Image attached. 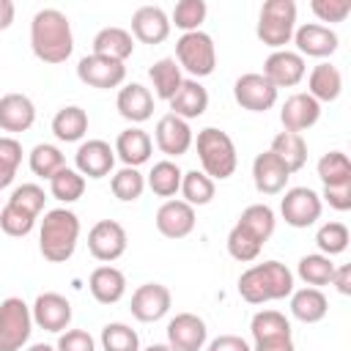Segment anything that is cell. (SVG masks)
Returning <instances> with one entry per match:
<instances>
[{
  "label": "cell",
  "mask_w": 351,
  "mask_h": 351,
  "mask_svg": "<svg viewBox=\"0 0 351 351\" xmlns=\"http://www.w3.org/2000/svg\"><path fill=\"white\" fill-rule=\"evenodd\" d=\"M30 47L33 55L44 63H66L74 49L71 22L58 8H41L33 14L30 22Z\"/></svg>",
  "instance_id": "1"
},
{
  "label": "cell",
  "mask_w": 351,
  "mask_h": 351,
  "mask_svg": "<svg viewBox=\"0 0 351 351\" xmlns=\"http://www.w3.org/2000/svg\"><path fill=\"white\" fill-rule=\"evenodd\" d=\"M291 293H293V271L280 261L255 263L239 277V296L250 304L280 302Z\"/></svg>",
  "instance_id": "2"
},
{
  "label": "cell",
  "mask_w": 351,
  "mask_h": 351,
  "mask_svg": "<svg viewBox=\"0 0 351 351\" xmlns=\"http://www.w3.org/2000/svg\"><path fill=\"white\" fill-rule=\"evenodd\" d=\"M80 241V219L69 208H52L41 219L38 250L49 263H66Z\"/></svg>",
  "instance_id": "3"
},
{
  "label": "cell",
  "mask_w": 351,
  "mask_h": 351,
  "mask_svg": "<svg viewBox=\"0 0 351 351\" xmlns=\"http://www.w3.org/2000/svg\"><path fill=\"white\" fill-rule=\"evenodd\" d=\"M195 145H197L200 167L211 181H225L236 173L239 156H236V145L228 132H222L217 126H206L197 132Z\"/></svg>",
  "instance_id": "4"
},
{
  "label": "cell",
  "mask_w": 351,
  "mask_h": 351,
  "mask_svg": "<svg viewBox=\"0 0 351 351\" xmlns=\"http://www.w3.org/2000/svg\"><path fill=\"white\" fill-rule=\"evenodd\" d=\"M296 30V3L293 0H266L258 14V38L271 49H285Z\"/></svg>",
  "instance_id": "5"
},
{
  "label": "cell",
  "mask_w": 351,
  "mask_h": 351,
  "mask_svg": "<svg viewBox=\"0 0 351 351\" xmlns=\"http://www.w3.org/2000/svg\"><path fill=\"white\" fill-rule=\"evenodd\" d=\"M176 63L192 74V80H200V77H208L217 66V47H214V38L203 30H192V33H184L178 41H176Z\"/></svg>",
  "instance_id": "6"
},
{
  "label": "cell",
  "mask_w": 351,
  "mask_h": 351,
  "mask_svg": "<svg viewBox=\"0 0 351 351\" xmlns=\"http://www.w3.org/2000/svg\"><path fill=\"white\" fill-rule=\"evenodd\" d=\"M33 332V315L30 304L19 296H8L0 302V351H22V346L30 340Z\"/></svg>",
  "instance_id": "7"
},
{
  "label": "cell",
  "mask_w": 351,
  "mask_h": 351,
  "mask_svg": "<svg viewBox=\"0 0 351 351\" xmlns=\"http://www.w3.org/2000/svg\"><path fill=\"white\" fill-rule=\"evenodd\" d=\"M324 200L310 186H293L285 189V197L280 200V214L291 228H310L321 217Z\"/></svg>",
  "instance_id": "8"
},
{
  "label": "cell",
  "mask_w": 351,
  "mask_h": 351,
  "mask_svg": "<svg viewBox=\"0 0 351 351\" xmlns=\"http://www.w3.org/2000/svg\"><path fill=\"white\" fill-rule=\"evenodd\" d=\"M233 99L250 112H266L277 104V88L258 71H247L233 82Z\"/></svg>",
  "instance_id": "9"
},
{
  "label": "cell",
  "mask_w": 351,
  "mask_h": 351,
  "mask_svg": "<svg viewBox=\"0 0 351 351\" xmlns=\"http://www.w3.org/2000/svg\"><path fill=\"white\" fill-rule=\"evenodd\" d=\"M126 244H129L126 230H123V225L115 222V219H99V222L88 230V250H90V255H93L96 261H101V263L118 261V258L126 252Z\"/></svg>",
  "instance_id": "10"
},
{
  "label": "cell",
  "mask_w": 351,
  "mask_h": 351,
  "mask_svg": "<svg viewBox=\"0 0 351 351\" xmlns=\"http://www.w3.org/2000/svg\"><path fill=\"white\" fill-rule=\"evenodd\" d=\"M77 77L90 85V88H101V90H110V88H118L123 85L126 80V66L121 60H110V58H101V55H85L80 63H77Z\"/></svg>",
  "instance_id": "11"
},
{
  "label": "cell",
  "mask_w": 351,
  "mask_h": 351,
  "mask_svg": "<svg viewBox=\"0 0 351 351\" xmlns=\"http://www.w3.org/2000/svg\"><path fill=\"white\" fill-rule=\"evenodd\" d=\"M30 315H33V324L47 329V332H66L69 324H71V302L55 291H47V293H38L33 307H30Z\"/></svg>",
  "instance_id": "12"
},
{
  "label": "cell",
  "mask_w": 351,
  "mask_h": 351,
  "mask_svg": "<svg viewBox=\"0 0 351 351\" xmlns=\"http://www.w3.org/2000/svg\"><path fill=\"white\" fill-rule=\"evenodd\" d=\"M307 74V66H304V58L299 52H291V49H274L266 63H263V77L280 90V88H293L304 80Z\"/></svg>",
  "instance_id": "13"
},
{
  "label": "cell",
  "mask_w": 351,
  "mask_h": 351,
  "mask_svg": "<svg viewBox=\"0 0 351 351\" xmlns=\"http://www.w3.org/2000/svg\"><path fill=\"white\" fill-rule=\"evenodd\" d=\"M170 302H173V296H170L167 285H162V282H145V285H140V288L132 293L129 310H132V315H134L137 321L154 324V321H159V318L167 315Z\"/></svg>",
  "instance_id": "14"
},
{
  "label": "cell",
  "mask_w": 351,
  "mask_h": 351,
  "mask_svg": "<svg viewBox=\"0 0 351 351\" xmlns=\"http://www.w3.org/2000/svg\"><path fill=\"white\" fill-rule=\"evenodd\" d=\"M206 321L195 313H178L167 324V346L176 351H200L206 346Z\"/></svg>",
  "instance_id": "15"
},
{
  "label": "cell",
  "mask_w": 351,
  "mask_h": 351,
  "mask_svg": "<svg viewBox=\"0 0 351 351\" xmlns=\"http://www.w3.org/2000/svg\"><path fill=\"white\" fill-rule=\"evenodd\" d=\"M74 170L85 178H104L112 173L115 165V148H110V143L104 140H85L77 154H74Z\"/></svg>",
  "instance_id": "16"
},
{
  "label": "cell",
  "mask_w": 351,
  "mask_h": 351,
  "mask_svg": "<svg viewBox=\"0 0 351 351\" xmlns=\"http://www.w3.org/2000/svg\"><path fill=\"white\" fill-rule=\"evenodd\" d=\"M154 140H156V148L167 156H181L189 151L192 145V129H189V121L167 112L156 121V129H154Z\"/></svg>",
  "instance_id": "17"
},
{
  "label": "cell",
  "mask_w": 351,
  "mask_h": 351,
  "mask_svg": "<svg viewBox=\"0 0 351 351\" xmlns=\"http://www.w3.org/2000/svg\"><path fill=\"white\" fill-rule=\"evenodd\" d=\"M293 44H296L302 58L304 55L307 58H329L337 49V33L329 25L307 22V25L293 30Z\"/></svg>",
  "instance_id": "18"
},
{
  "label": "cell",
  "mask_w": 351,
  "mask_h": 351,
  "mask_svg": "<svg viewBox=\"0 0 351 351\" xmlns=\"http://www.w3.org/2000/svg\"><path fill=\"white\" fill-rule=\"evenodd\" d=\"M318 118H321V104L310 93H293V96H288L285 104H282V110H280L282 132L302 134L304 129L315 126Z\"/></svg>",
  "instance_id": "19"
},
{
  "label": "cell",
  "mask_w": 351,
  "mask_h": 351,
  "mask_svg": "<svg viewBox=\"0 0 351 351\" xmlns=\"http://www.w3.org/2000/svg\"><path fill=\"white\" fill-rule=\"evenodd\" d=\"M154 222L165 239H184L195 230V208L184 200H165Z\"/></svg>",
  "instance_id": "20"
},
{
  "label": "cell",
  "mask_w": 351,
  "mask_h": 351,
  "mask_svg": "<svg viewBox=\"0 0 351 351\" xmlns=\"http://www.w3.org/2000/svg\"><path fill=\"white\" fill-rule=\"evenodd\" d=\"M170 36V16L159 5H140L132 14V38L143 44H162Z\"/></svg>",
  "instance_id": "21"
},
{
  "label": "cell",
  "mask_w": 351,
  "mask_h": 351,
  "mask_svg": "<svg viewBox=\"0 0 351 351\" xmlns=\"http://www.w3.org/2000/svg\"><path fill=\"white\" fill-rule=\"evenodd\" d=\"M291 173L288 167L271 154V151H263L255 156L252 162V181H255V189L261 195H280L288 184Z\"/></svg>",
  "instance_id": "22"
},
{
  "label": "cell",
  "mask_w": 351,
  "mask_h": 351,
  "mask_svg": "<svg viewBox=\"0 0 351 351\" xmlns=\"http://www.w3.org/2000/svg\"><path fill=\"white\" fill-rule=\"evenodd\" d=\"M36 123V104L25 93H5L0 99V129L19 134Z\"/></svg>",
  "instance_id": "23"
},
{
  "label": "cell",
  "mask_w": 351,
  "mask_h": 351,
  "mask_svg": "<svg viewBox=\"0 0 351 351\" xmlns=\"http://www.w3.org/2000/svg\"><path fill=\"white\" fill-rule=\"evenodd\" d=\"M115 107L121 118H126L129 123H143L154 115V93L140 82H129L118 90Z\"/></svg>",
  "instance_id": "24"
},
{
  "label": "cell",
  "mask_w": 351,
  "mask_h": 351,
  "mask_svg": "<svg viewBox=\"0 0 351 351\" xmlns=\"http://www.w3.org/2000/svg\"><path fill=\"white\" fill-rule=\"evenodd\" d=\"M88 288H90V296L99 302V304H115L123 299L126 293V277L121 269L104 263V266H96L88 277Z\"/></svg>",
  "instance_id": "25"
},
{
  "label": "cell",
  "mask_w": 351,
  "mask_h": 351,
  "mask_svg": "<svg viewBox=\"0 0 351 351\" xmlns=\"http://www.w3.org/2000/svg\"><path fill=\"white\" fill-rule=\"evenodd\" d=\"M154 151V140L148 137V132H143L140 126H129L115 137V156L126 165V167H140L151 159Z\"/></svg>",
  "instance_id": "26"
},
{
  "label": "cell",
  "mask_w": 351,
  "mask_h": 351,
  "mask_svg": "<svg viewBox=\"0 0 351 351\" xmlns=\"http://www.w3.org/2000/svg\"><path fill=\"white\" fill-rule=\"evenodd\" d=\"M167 104H170L173 115H178L184 121H192V118H200L208 110V90L197 80H184L181 88L176 90V96Z\"/></svg>",
  "instance_id": "27"
},
{
  "label": "cell",
  "mask_w": 351,
  "mask_h": 351,
  "mask_svg": "<svg viewBox=\"0 0 351 351\" xmlns=\"http://www.w3.org/2000/svg\"><path fill=\"white\" fill-rule=\"evenodd\" d=\"M329 313V302L321 288H299L291 293V315L302 324H318Z\"/></svg>",
  "instance_id": "28"
},
{
  "label": "cell",
  "mask_w": 351,
  "mask_h": 351,
  "mask_svg": "<svg viewBox=\"0 0 351 351\" xmlns=\"http://www.w3.org/2000/svg\"><path fill=\"white\" fill-rule=\"evenodd\" d=\"M134 52V38L123 27H101L93 36V55L110 58V60H126Z\"/></svg>",
  "instance_id": "29"
},
{
  "label": "cell",
  "mask_w": 351,
  "mask_h": 351,
  "mask_svg": "<svg viewBox=\"0 0 351 351\" xmlns=\"http://www.w3.org/2000/svg\"><path fill=\"white\" fill-rule=\"evenodd\" d=\"M343 90V74L332 63H318L313 66L307 77V93L321 104V101H335Z\"/></svg>",
  "instance_id": "30"
},
{
  "label": "cell",
  "mask_w": 351,
  "mask_h": 351,
  "mask_svg": "<svg viewBox=\"0 0 351 351\" xmlns=\"http://www.w3.org/2000/svg\"><path fill=\"white\" fill-rule=\"evenodd\" d=\"M148 77H151L156 99H162V101H170L184 82V74H181V66L176 63V58H159L148 69Z\"/></svg>",
  "instance_id": "31"
},
{
  "label": "cell",
  "mask_w": 351,
  "mask_h": 351,
  "mask_svg": "<svg viewBox=\"0 0 351 351\" xmlns=\"http://www.w3.org/2000/svg\"><path fill=\"white\" fill-rule=\"evenodd\" d=\"M88 132V112L77 104H69V107H60L52 118V134L60 140V143H77L82 140Z\"/></svg>",
  "instance_id": "32"
},
{
  "label": "cell",
  "mask_w": 351,
  "mask_h": 351,
  "mask_svg": "<svg viewBox=\"0 0 351 351\" xmlns=\"http://www.w3.org/2000/svg\"><path fill=\"white\" fill-rule=\"evenodd\" d=\"M269 151L288 167V173L302 170L304 162H307V143H304V137L296 134V132H280V134H274Z\"/></svg>",
  "instance_id": "33"
},
{
  "label": "cell",
  "mask_w": 351,
  "mask_h": 351,
  "mask_svg": "<svg viewBox=\"0 0 351 351\" xmlns=\"http://www.w3.org/2000/svg\"><path fill=\"white\" fill-rule=\"evenodd\" d=\"M236 225L244 228V230H247L252 239H258L261 244H266V241L271 239V233H274L277 217H274V211H271L266 203H252V206H247V208L241 211V217H239Z\"/></svg>",
  "instance_id": "34"
},
{
  "label": "cell",
  "mask_w": 351,
  "mask_h": 351,
  "mask_svg": "<svg viewBox=\"0 0 351 351\" xmlns=\"http://www.w3.org/2000/svg\"><path fill=\"white\" fill-rule=\"evenodd\" d=\"M181 176H184V173H181V167H178L176 162L162 159V162H156V165L151 167L145 184H148V189H151L154 195H159V197H173V195L181 189Z\"/></svg>",
  "instance_id": "35"
},
{
  "label": "cell",
  "mask_w": 351,
  "mask_h": 351,
  "mask_svg": "<svg viewBox=\"0 0 351 351\" xmlns=\"http://www.w3.org/2000/svg\"><path fill=\"white\" fill-rule=\"evenodd\" d=\"M252 340H271V337H291V321L280 310H258L250 321Z\"/></svg>",
  "instance_id": "36"
},
{
  "label": "cell",
  "mask_w": 351,
  "mask_h": 351,
  "mask_svg": "<svg viewBox=\"0 0 351 351\" xmlns=\"http://www.w3.org/2000/svg\"><path fill=\"white\" fill-rule=\"evenodd\" d=\"M184 195V203H189L192 208L195 206H208L214 200V181L203 173V170H189L181 176V189Z\"/></svg>",
  "instance_id": "37"
},
{
  "label": "cell",
  "mask_w": 351,
  "mask_h": 351,
  "mask_svg": "<svg viewBox=\"0 0 351 351\" xmlns=\"http://www.w3.org/2000/svg\"><path fill=\"white\" fill-rule=\"evenodd\" d=\"M335 263L332 258L321 255V252H313V255H304L296 266V274L310 285V288H321V285H329L332 282V274H335Z\"/></svg>",
  "instance_id": "38"
},
{
  "label": "cell",
  "mask_w": 351,
  "mask_h": 351,
  "mask_svg": "<svg viewBox=\"0 0 351 351\" xmlns=\"http://www.w3.org/2000/svg\"><path fill=\"white\" fill-rule=\"evenodd\" d=\"M82 192H85V178L74 167H60L49 178V195L60 203H74L82 197Z\"/></svg>",
  "instance_id": "39"
},
{
  "label": "cell",
  "mask_w": 351,
  "mask_h": 351,
  "mask_svg": "<svg viewBox=\"0 0 351 351\" xmlns=\"http://www.w3.org/2000/svg\"><path fill=\"white\" fill-rule=\"evenodd\" d=\"M30 170L38 176V178H52L60 167H66V156L60 154L58 145H49V143H38L33 151H30Z\"/></svg>",
  "instance_id": "40"
},
{
  "label": "cell",
  "mask_w": 351,
  "mask_h": 351,
  "mask_svg": "<svg viewBox=\"0 0 351 351\" xmlns=\"http://www.w3.org/2000/svg\"><path fill=\"white\" fill-rule=\"evenodd\" d=\"M110 189L121 203H132L143 195L145 189V176L137 167H121L112 178H110Z\"/></svg>",
  "instance_id": "41"
},
{
  "label": "cell",
  "mask_w": 351,
  "mask_h": 351,
  "mask_svg": "<svg viewBox=\"0 0 351 351\" xmlns=\"http://www.w3.org/2000/svg\"><path fill=\"white\" fill-rule=\"evenodd\" d=\"M348 241H351V233H348L346 222H337V219L335 222H324L318 228V233H315V244H318L321 255H326V258L346 252Z\"/></svg>",
  "instance_id": "42"
},
{
  "label": "cell",
  "mask_w": 351,
  "mask_h": 351,
  "mask_svg": "<svg viewBox=\"0 0 351 351\" xmlns=\"http://www.w3.org/2000/svg\"><path fill=\"white\" fill-rule=\"evenodd\" d=\"M318 178L324 186L351 181V159L343 151H329L318 159Z\"/></svg>",
  "instance_id": "43"
},
{
  "label": "cell",
  "mask_w": 351,
  "mask_h": 351,
  "mask_svg": "<svg viewBox=\"0 0 351 351\" xmlns=\"http://www.w3.org/2000/svg\"><path fill=\"white\" fill-rule=\"evenodd\" d=\"M101 348L104 351H140V337L129 324L112 321L101 329Z\"/></svg>",
  "instance_id": "44"
},
{
  "label": "cell",
  "mask_w": 351,
  "mask_h": 351,
  "mask_svg": "<svg viewBox=\"0 0 351 351\" xmlns=\"http://www.w3.org/2000/svg\"><path fill=\"white\" fill-rule=\"evenodd\" d=\"M206 14H208V5L203 0H178L173 8L170 25H176L184 33H192V30H200Z\"/></svg>",
  "instance_id": "45"
},
{
  "label": "cell",
  "mask_w": 351,
  "mask_h": 351,
  "mask_svg": "<svg viewBox=\"0 0 351 351\" xmlns=\"http://www.w3.org/2000/svg\"><path fill=\"white\" fill-rule=\"evenodd\" d=\"M261 250H263V244L258 239H252L244 228H239V225L230 228V233H228V252H230L233 261L250 263V261H255L261 255Z\"/></svg>",
  "instance_id": "46"
},
{
  "label": "cell",
  "mask_w": 351,
  "mask_h": 351,
  "mask_svg": "<svg viewBox=\"0 0 351 351\" xmlns=\"http://www.w3.org/2000/svg\"><path fill=\"white\" fill-rule=\"evenodd\" d=\"M44 200H47V195H44V189L38 184H22L8 197V203L14 208H19V211H25L30 217H38L44 211Z\"/></svg>",
  "instance_id": "47"
},
{
  "label": "cell",
  "mask_w": 351,
  "mask_h": 351,
  "mask_svg": "<svg viewBox=\"0 0 351 351\" xmlns=\"http://www.w3.org/2000/svg\"><path fill=\"white\" fill-rule=\"evenodd\" d=\"M22 162V145L16 137H0V189H5Z\"/></svg>",
  "instance_id": "48"
},
{
  "label": "cell",
  "mask_w": 351,
  "mask_h": 351,
  "mask_svg": "<svg viewBox=\"0 0 351 351\" xmlns=\"http://www.w3.org/2000/svg\"><path fill=\"white\" fill-rule=\"evenodd\" d=\"M33 225H36V217H30V214L14 208L11 203H5V206L0 208V230H3L5 236L22 239V236H27V233L33 230Z\"/></svg>",
  "instance_id": "49"
},
{
  "label": "cell",
  "mask_w": 351,
  "mask_h": 351,
  "mask_svg": "<svg viewBox=\"0 0 351 351\" xmlns=\"http://www.w3.org/2000/svg\"><path fill=\"white\" fill-rule=\"evenodd\" d=\"M310 8L321 22H343L351 14V0H313Z\"/></svg>",
  "instance_id": "50"
},
{
  "label": "cell",
  "mask_w": 351,
  "mask_h": 351,
  "mask_svg": "<svg viewBox=\"0 0 351 351\" xmlns=\"http://www.w3.org/2000/svg\"><path fill=\"white\" fill-rule=\"evenodd\" d=\"M55 351H96V343L85 329H66L60 332Z\"/></svg>",
  "instance_id": "51"
},
{
  "label": "cell",
  "mask_w": 351,
  "mask_h": 351,
  "mask_svg": "<svg viewBox=\"0 0 351 351\" xmlns=\"http://www.w3.org/2000/svg\"><path fill=\"white\" fill-rule=\"evenodd\" d=\"M321 197L335 208V211H348L351 208V181H343V184H329L324 186Z\"/></svg>",
  "instance_id": "52"
},
{
  "label": "cell",
  "mask_w": 351,
  "mask_h": 351,
  "mask_svg": "<svg viewBox=\"0 0 351 351\" xmlns=\"http://www.w3.org/2000/svg\"><path fill=\"white\" fill-rule=\"evenodd\" d=\"M206 351H252V348H250V343H247L244 337H239V335H219V337H214V340L208 343Z\"/></svg>",
  "instance_id": "53"
},
{
  "label": "cell",
  "mask_w": 351,
  "mask_h": 351,
  "mask_svg": "<svg viewBox=\"0 0 351 351\" xmlns=\"http://www.w3.org/2000/svg\"><path fill=\"white\" fill-rule=\"evenodd\" d=\"M252 351H296L293 337H271V340H258Z\"/></svg>",
  "instance_id": "54"
},
{
  "label": "cell",
  "mask_w": 351,
  "mask_h": 351,
  "mask_svg": "<svg viewBox=\"0 0 351 351\" xmlns=\"http://www.w3.org/2000/svg\"><path fill=\"white\" fill-rule=\"evenodd\" d=\"M329 285H335V288H337V293L348 296V293H351V266H340V269H335V274H332V282H329Z\"/></svg>",
  "instance_id": "55"
},
{
  "label": "cell",
  "mask_w": 351,
  "mask_h": 351,
  "mask_svg": "<svg viewBox=\"0 0 351 351\" xmlns=\"http://www.w3.org/2000/svg\"><path fill=\"white\" fill-rule=\"evenodd\" d=\"M14 14H16L14 3H11V0H0V30H8V27H11Z\"/></svg>",
  "instance_id": "56"
},
{
  "label": "cell",
  "mask_w": 351,
  "mask_h": 351,
  "mask_svg": "<svg viewBox=\"0 0 351 351\" xmlns=\"http://www.w3.org/2000/svg\"><path fill=\"white\" fill-rule=\"evenodd\" d=\"M145 351H176V348H170L167 343H154V346H148Z\"/></svg>",
  "instance_id": "57"
},
{
  "label": "cell",
  "mask_w": 351,
  "mask_h": 351,
  "mask_svg": "<svg viewBox=\"0 0 351 351\" xmlns=\"http://www.w3.org/2000/svg\"><path fill=\"white\" fill-rule=\"evenodd\" d=\"M27 351H55V346H47V343H36V346H30Z\"/></svg>",
  "instance_id": "58"
}]
</instances>
